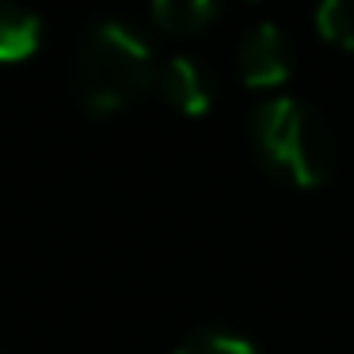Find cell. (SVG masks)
Masks as SVG:
<instances>
[{"label": "cell", "instance_id": "obj_2", "mask_svg": "<svg viewBox=\"0 0 354 354\" xmlns=\"http://www.w3.org/2000/svg\"><path fill=\"white\" fill-rule=\"evenodd\" d=\"M252 133L259 160L293 187H320L331 168V141L324 118L305 100L278 95L255 107Z\"/></svg>", "mask_w": 354, "mask_h": 354}, {"label": "cell", "instance_id": "obj_8", "mask_svg": "<svg viewBox=\"0 0 354 354\" xmlns=\"http://www.w3.org/2000/svg\"><path fill=\"white\" fill-rule=\"evenodd\" d=\"M176 354H259V351H255L252 339L232 335V331L209 328V331H198V335H191Z\"/></svg>", "mask_w": 354, "mask_h": 354}, {"label": "cell", "instance_id": "obj_5", "mask_svg": "<svg viewBox=\"0 0 354 354\" xmlns=\"http://www.w3.org/2000/svg\"><path fill=\"white\" fill-rule=\"evenodd\" d=\"M42 19L19 8L16 0H0V65H16L39 50Z\"/></svg>", "mask_w": 354, "mask_h": 354}, {"label": "cell", "instance_id": "obj_7", "mask_svg": "<svg viewBox=\"0 0 354 354\" xmlns=\"http://www.w3.org/2000/svg\"><path fill=\"white\" fill-rule=\"evenodd\" d=\"M316 31L343 50H354V0H320Z\"/></svg>", "mask_w": 354, "mask_h": 354}, {"label": "cell", "instance_id": "obj_1", "mask_svg": "<svg viewBox=\"0 0 354 354\" xmlns=\"http://www.w3.org/2000/svg\"><path fill=\"white\" fill-rule=\"evenodd\" d=\"M160 69L149 42L122 19H100L80 42L77 95L92 115H111L156 84Z\"/></svg>", "mask_w": 354, "mask_h": 354}, {"label": "cell", "instance_id": "obj_3", "mask_svg": "<svg viewBox=\"0 0 354 354\" xmlns=\"http://www.w3.org/2000/svg\"><path fill=\"white\" fill-rule=\"evenodd\" d=\"M293 69V46L278 24H259L236 50V73L248 88H274Z\"/></svg>", "mask_w": 354, "mask_h": 354}, {"label": "cell", "instance_id": "obj_4", "mask_svg": "<svg viewBox=\"0 0 354 354\" xmlns=\"http://www.w3.org/2000/svg\"><path fill=\"white\" fill-rule=\"evenodd\" d=\"M160 88H164V95H168L171 107L183 111V115H191V118L206 115L209 103H214V84H209V73L202 69L194 57H187V54H176L160 69Z\"/></svg>", "mask_w": 354, "mask_h": 354}, {"label": "cell", "instance_id": "obj_6", "mask_svg": "<svg viewBox=\"0 0 354 354\" xmlns=\"http://www.w3.org/2000/svg\"><path fill=\"white\" fill-rule=\"evenodd\" d=\"M221 0H153V19L171 35H194L214 19Z\"/></svg>", "mask_w": 354, "mask_h": 354}]
</instances>
